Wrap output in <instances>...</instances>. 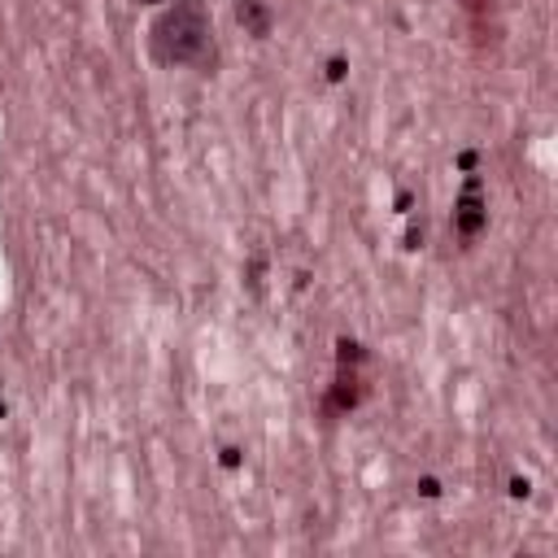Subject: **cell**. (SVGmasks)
<instances>
[{"label": "cell", "mask_w": 558, "mask_h": 558, "mask_svg": "<svg viewBox=\"0 0 558 558\" xmlns=\"http://www.w3.org/2000/svg\"><path fill=\"white\" fill-rule=\"evenodd\" d=\"M148 57L166 70L214 65V17L205 0H170L148 26Z\"/></svg>", "instance_id": "6da1fadb"}, {"label": "cell", "mask_w": 558, "mask_h": 558, "mask_svg": "<svg viewBox=\"0 0 558 558\" xmlns=\"http://www.w3.org/2000/svg\"><path fill=\"white\" fill-rule=\"evenodd\" d=\"M458 227H462V235H475V231H480V205H475V187H471V192H466V201H462Z\"/></svg>", "instance_id": "7a4b0ae2"}, {"label": "cell", "mask_w": 558, "mask_h": 558, "mask_svg": "<svg viewBox=\"0 0 558 558\" xmlns=\"http://www.w3.org/2000/svg\"><path fill=\"white\" fill-rule=\"evenodd\" d=\"M240 22H248L257 35H266V13H262L253 0H244V4H240Z\"/></svg>", "instance_id": "3957f363"}, {"label": "cell", "mask_w": 558, "mask_h": 558, "mask_svg": "<svg viewBox=\"0 0 558 558\" xmlns=\"http://www.w3.org/2000/svg\"><path fill=\"white\" fill-rule=\"evenodd\" d=\"M144 4H153V0H144Z\"/></svg>", "instance_id": "277c9868"}]
</instances>
